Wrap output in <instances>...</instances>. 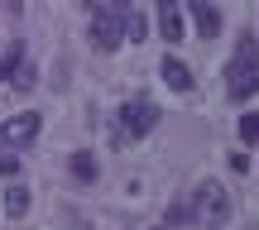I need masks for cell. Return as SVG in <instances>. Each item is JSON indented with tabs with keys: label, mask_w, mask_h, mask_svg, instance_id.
Returning a JSON list of instances; mask_svg holds the SVG:
<instances>
[{
	"label": "cell",
	"mask_w": 259,
	"mask_h": 230,
	"mask_svg": "<svg viewBox=\"0 0 259 230\" xmlns=\"http://www.w3.org/2000/svg\"><path fill=\"white\" fill-rule=\"evenodd\" d=\"M192 216H197L206 230H221L226 221H231V192H226V182H216V177L197 182V192H192Z\"/></svg>",
	"instance_id": "obj_1"
},
{
	"label": "cell",
	"mask_w": 259,
	"mask_h": 230,
	"mask_svg": "<svg viewBox=\"0 0 259 230\" xmlns=\"http://www.w3.org/2000/svg\"><path fill=\"white\" fill-rule=\"evenodd\" d=\"M115 120H120V129H115V139H139V134H149V129L158 125V106L154 101H144V96H135V101H125L120 111H115Z\"/></svg>",
	"instance_id": "obj_2"
},
{
	"label": "cell",
	"mask_w": 259,
	"mask_h": 230,
	"mask_svg": "<svg viewBox=\"0 0 259 230\" xmlns=\"http://www.w3.org/2000/svg\"><path fill=\"white\" fill-rule=\"evenodd\" d=\"M38 125H44V115H38V111H19V115H10L5 125H0V149H5V154L29 149V144L38 139Z\"/></svg>",
	"instance_id": "obj_3"
},
{
	"label": "cell",
	"mask_w": 259,
	"mask_h": 230,
	"mask_svg": "<svg viewBox=\"0 0 259 230\" xmlns=\"http://www.w3.org/2000/svg\"><path fill=\"white\" fill-rule=\"evenodd\" d=\"M120 19H125V15H115V10H96V15H92V29H87V38H92L96 53H115V48L125 43Z\"/></svg>",
	"instance_id": "obj_4"
},
{
	"label": "cell",
	"mask_w": 259,
	"mask_h": 230,
	"mask_svg": "<svg viewBox=\"0 0 259 230\" xmlns=\"http://www.w3.org/2000/svg\"><path fill=\"white\" fill-rule=\"evenodd\" d=\"M254 91H259V67H240V63L226 67V96H231V101H245V96H254Z\"/></svg>",
	"instance_id": "obj_5"
},
{
	"label": "cell",
	"mask_w": 259,
	"mask_h": 230,
	"mask_svg": "<svg viewBox=\"0 0 259 230\" xmlns=\"http://www.w3.org/2000/svg\"><path fill=\"white\" fill-rule=\"evenodd\" d=\"M158 34L168 43H183V5L178 0H158Z\"/></svg>",
	"instance_id": "obj_6"
},
{
	"label": "cell",
	"mask_w": 259,
	"mask_h": 230,
	"mask_svg": "<svg viewBox=\"0 0 259 230\" xmlns=\"http://www.w3.org/2000/svg\"><path fill=\"white\" fill-rule=\"evenodd\" d=\"M158 77H163V82L173 86V91H192V67H187L183 58H173V53H168L163 63H158Z\"/></svg>",
	"instance_id": "obj_7"
},
{
	"label": "cell",
	"mask_w": 259,
	"mask_h": 230,
	"mask_svg": "<svg viewBox=\"0 0 259 230\" xmlns=\"http://www.w3.org/2000/svg\"><path fill=\"white\" fill-rule=\"evenodd\" d=\"M187 10H192V19H197V29H202V38H216V34H221V15H216L211 0H187Z\"/></svg>",
	"instance_id": "obj_8"
},
{
	"label": "cell",
	"mask_w": 259,
	"mask_h": 230,
	"mask_svg": "<svg viewBox=\"0 0 259 230\" xmlns=\"http://www.w3.org/2000/svg\"><path fill=\"white\" fill-rule=\"evenodd\" d=\"M67 168H72V177H77V182H96V177H101V163H96L87 149H77V154L67 158Z\"/></svg>",
	"instance_id": "obj_9"
},
{
	"label": "cell",
	"mask_w": 259,
	"mask_h": 230,
	"mask_svg": "<svg viewBox=\"0 0 259 230\" xmlns=\"http://www.w3.org/2000/svg\"><path fill=\"white\" fill-rule=\"evenodd\" d=\"M5 216H10V221L29 216V187H24V182H10V187H5Z\"/></svg>",
	"instance_id": "obj_10"
},
{
	"label": "cell",
	"mask_w": 259,
	"mask_h": 230,
	"mask_svg": "<svg viewBox=\"0 0 259 230\" xmlns=\"http://www.w3.org/2000/svg\"><path fill=\"white\" fill-rule=\"evenodd\" d=\"M19 67H24V43L15 38V43L5 48V58H0V82H10V77H15Z\"/></svg>",
	"instance_id": "obj_11"
},
{
	"label": "cell",
	"mask_w": 259,
	"mask_h": 230,
	"mask_svg": "<svg viewBox=\"0 0 259 230\" xmlns=\"http://www.w3.org/2000/svg\"><path fill=\"white\" fill-rule=\"evenodd\" d=\"M235 63H240V67H259V43H254L250 34H245L240 48H235Z\"/></svg>",
	"instance_id": "obj_12"
},
{
	"label": "cell",
	"mask_w": 259,
	"mask_h": 230,
	"mask_svg": "<svg viewBox=\"0 0 259 230\" xmlns=\"http://www.w3.org/2000/svg\"><path fill=\"white\" fill-rule=\"evenodd\" d=\"M34 82H38V72H34V67H29V63L19 67L15 77H10V86H15V91H29V86H34Z\"/></svg>",
	"instance_id": "obj_13"
},
{
	"label": "cell",
	"mask_w": 259,
	"mask_h": 230,
	"mask_svg": "<svg viewBox=\"0 0 259 230\" xmlns=\"http://www.w3.org/2000/svg\"><path fill=\"white\" fill-rule=\"evenodd\" d=\"M240 139L245 144H259V115H240Z\"/></svg>",
	"instance_id": "obj_14"
},
{
	"label": "cell",
	"mask_w": 259,
	"mask_h": 230,
	"mask_svg": "<svg viewBox=\"0 0 259 230\" xmlns=\"http://www.w3.org/2000/svg\"><path fill=\"white\" fill-rule=\"evenodd\" d=\"M0 173H5V177H19V158L15 154H0Z\"/></svg>",
	"instance_id": "obj_15"
},
{
	"label": "cell",
	"mask_w": 259,
	"mask_h": 230,
	"mask_svg": "<svg viewBox=\"0 0 259 230\" xmlns=\"http://www.w3.org/2000/svg\"><path fill=\"white\" fill-rule=\"evenodd\" d=\"M130 5L135 0H106V10H115V15H130Z\"/></svg>",
	"instance_id": "obj_16"
},
{
	"label": "cell",
	"mask_w": 259,
	"mask_h": 230,
	"mask_svg": "<svg viewBox=\"0 0 259 230\" xmlns=\"http://www.w3.org/2000/svg\"><path fill=\"white\" fill-rule=\"evenodd\" d=\"M0 5H5V10H15V15H19V10H24V0H0Z\"/></svg>",
	"instance_id": "obj_17"
},
{
	"label": "cell",
	"mask_w": 259,
	"mask_h": 230,
	"mask_svg": "<svg viewBox=\"0 0 259 230\" xmlns=\"http://www.w3.org/2000/svg\"><path fill=\"white\" fill-rule=\"evenodd\" d=\"M149 230H163V225H149Z\"/></svg>",
	"instance_id": "obj_18"
},
{
	"label": "cell",
	"mask_w": 259,
	"mask_h": 230,
	"mask_svg": "<svg viewBox=\"0 0 259 230\" xmlns=\"http://www.w3.org/2000/svg\"><path fill=\"white\" fill-rule=\"evenodd\" d=\"M254 230H259V225H254Z\"/></svg>",
	"instance_id": "obj_19"
}]
</instances>
